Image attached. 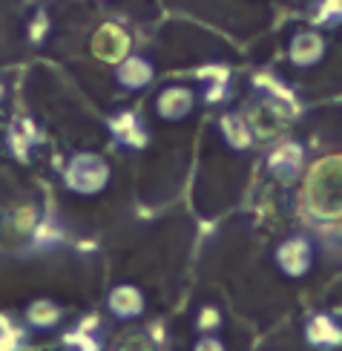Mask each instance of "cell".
I'll return each instance as SVG.
<instances>
[{"mask_svg":"<svg viewBox=\"0 0 342 351\" xmlns=\"http://www.w3.org/2000/svg\"><path fill=\"white\" fill-rule=\"evenodd\" d=\"M64 179H66V187L75 190V193H98V190L110 182V167L103 165V158L84 153V156L72 158Z\"/></svg>","mask_w":342,"mask_h":351,"instance_id":"cell-1","label":"cell"},{"mask_svg":"<svg viewBox=\"0 0 342 351\" xmlns=\"http://www.w3.org/2000/svg\"><path fill=\"white\" fill-rule=\"evenodd\" d=\"M110 308L115 317L130 319L141 311V294L132 285H118L112 294H110Z\"/></svg>","mask_w":342,"mask_h":351,"instance_id":"cell-2","label":"cell"},{"mask_svg":"<svg viewBox=\"0 0 342 351\" xmlns=\"http://www.w3.org/2000/svg\"><path fill=\"white\" fill-rule=\"evenodd\" d=\"M118 81L130 86V90H138V86L150 81V66H147L141 58H130V61H124V66L118 69Z\"/></svg>","mask_w":342,"mask_h":351,"instance_id":"cell-5","label":"cell"},{"mask_svg":"<svg viewBox=\"0 0 342 351\" xmlns=\"http://www.w3.org/2000/svg\"><path fill=\"white\" fill-rule=\"evenodd\" d=\"M124 47H127V40L121 32H115L112 26H103L101 32L95 35V52L101 58H107V61H115V58H121L124 55Z\"/></svg>","mask_w":342,"mask_h":351,"instance_id":"cell-3","label":"cell"},{"mask_svg":"<svg viewBox=\"0 0 342 351\" xmlns=\"http://www.w3.org/2000/svg\"><path fill=\"white\" fill-rule=\"evenodd\" d=\"M0 95H3V86H0Z\"/></svg>","mask_w":342,"mask_h":351,"instance_id":"cell-6","label":"cell"},{"mask_svg":"<svg viewBox=\"0 0 342 351\" xmlns=\"http://www.w3.org/2000/svg\"><path fill=\"white\" fill-rule=\"evenodd\" d=\"M26 317H29V323H32L35 328H52L58 319H61V308H58L55 302H49V300H38V302L29 305Z\"/></svg>","mask_w":342,"mask_h":351,"instance_id":"cell-4","label":"cell"}]
</instances>
